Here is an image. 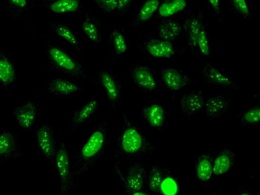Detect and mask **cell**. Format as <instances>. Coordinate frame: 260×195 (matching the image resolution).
<instances>
[{
    "mask_svg": "<svg viewBox=\"0 0 260 195\" xmlns=\"http://www.w3.org/2000/svg\"><path fill=\"white\" fill-rule=\"evenodd\" d=\"M161 75L166 85L172 90H178L189 82L186 75L174 69H165L162 71Z\"/></svg>",
    "mask_w": 260,
    "mask_h": 195,
    "instance_id": "6da1fadb",
    "label": "cell"
},
{
    "mask_svg": "<svg viewBox=\"0 0 260 195\" xmlns=\"http://www.w3.org/2000/svg\"><path fill=\"white\" fill-rule=\"evenodd\" d=\"M204 105L203 97L199 91H194L184 95L181 101L182 111L188 114L201 110Z\"/></svg>",
    "mask_w": 260,
    "mask_h": 195,
    "instance_id": "7a4b0ae2",
    "label": "cell"
},
{
    "mask_svg": "<svg viewBox=\"0 0 260 195\" xmlns=\"http://www.w3.org/2000/svg\"><path fill=\"white\" fill-rule=\"evenodd\" d=\"M149 52L155 57H170L174 54L170 42L158 40H152L146 45Z\"/></svg>",
    "mask_w": 260,
    "mask_h": 195,
    "instance_id": "3957f363",
    "label": "cell"
},
{
    "mask_svg": "<svg viewBox=\"0 0 260 195\" xmlns=\"http://www.w3.org/2000/svg\"><path fill=\"white\" fill-rule=\"evenodd\" d=\"M202 75L209 83L230 88L235 87V85L232 81L222 75L215 68L209 64L204 67L202 71Z\"/></svg>",
    "mask_w": 260,
    "mask_h": 195,
    "instance_id": "277c9868",
    "label": "cell"
},
{
    "mask_svg": "<svg viewBox=\"0 0 260 195\" xmlns=\"http://www.w3.org/2000/svg\"><path fill=\"white\" fill-rule=\"evenodd\" d=\"M36 110L32 103H28L19 107L16 111V115L19 125L25 128H29L33 124Z\"/></svg>",
    "mask_w": 260,
    "mask_h": 195,
    "instance_id": "5b68a950",
    "label": "cell"
},
{
    "mask_svg": "<svg viewBox=\"0 0 260 195\" xmlns=\"http://www.w3.org/2000/svg\"><path fill=\"white\" fill-rule=\"evenodd\" d=\"M122 145L125 151L129 153L135 152L141 146V137L135 129L129 128L123 134Z\"/></svg>",
    "mask_w": 260,
    "mask_h": 195,
    "instance_id": "8992f818",
    "label": "cell"
},
{
    "mask_svg": "<svg viewBox=\"0 0 260 195\" xmlns=\"http://www.w3.org/2000/svg\"><path fill=\"white\" fill-rule=\"evenodd\" d=\"M37 135L41 150L48 157H51L54 152L53 142L48 127L42 126L38 130Z\"/></svg>",
    "mask_w": 260,
    "mask_h": 195,
    "instance_id": "52a82bcc",
    "label": "cell"
},
{
    "mask_svg": "<svg viewBox=\"0 0 260 195\" xmlns=\"http://www.w3.org/2000/svg\"><path fill=\"white\" fill-rule=\"evenodd\" d=\"M228 105V101L221 96L211 98L206 104L207 114L210 117H218L226 110Z\"/></svg>",
    "mask_w": 260,
    "mask_h": 195,
    "instance_id": "ba28073f",
    "label": "cell"
},
{
    "mask_svg": "<svg viewBox=\"0 0 260 195\" xmlns=\"http://www.w3.org/2000/svg\"><path fill=\"white\" fill-rule=\"evenodd\" d=\"M202 26L200 19L196 17L190 18L185 22L184 27L191 46L194 47L197 45Z\"/></svg>",
    "mask_w": 260,
    "mask_h": 195,
    "instance_id": "9c48e42d",
    "label": "cell"
},
{
    "mask_svg": "<svg viewBox=\"0 0 260 195\" xmlns=\"http://www.w3.org/2000/svg\"><path fill=\"white\" fill-rule=\"evenodd\" d=\"M134 76L137 83L141 87L154 89L156 83L150 71L146 67H141L135 69Z\"/></svg>",
    "mask_w": 260,
    "mask_h": 195,
    "instance_id": "30bf717a",
    "label": "cell"
},
{
    "mask_svg": "<svg viewBox=\"0 0 260 195\" xmlns=\"http://www.w3.org/2000/svg\"><path fill=\"white\" fill-rule=\"evenodd\" d=\"M181 26L175 21L169 20L162 23L159 27V35L164 40L172 41L179 35Z\"/></svg>",
    "mask_w": 260,
    "mask_h": 195,
    "instance_id": "8fae6325",
    "label": "cell"
},
{
    "mask_svg": "<svg viewBox=\"0 0 260 195\" xmlns=\"http://www.w3.org/2000/svg\"><path fill=\"white\" fill-rule=\"evenodd\" d=\"M104 137L100 132H94L83 147L82 152L84 156L89 157L96 153L102 146Z\"/></svg>",
    "mask_w": 260,
    "mask_h": 195,
    "instance_id": "7c38bea8",
    "label": "cell"
},
{
    "mask_svg": "<svg viewBox=\"0 0 260 195\" xmlns=\"http://www.w3.org/2000/svg\"><path fill=\"white\" fill-rule=\"evenodd\" d=\"M144 115L148 122L153 126H161L164 121V112L161 106L152 105L144 110Z\"/></svg>",
    "mask_w": 260,
    "mask_h": 195,
    "instance_id": "4fadbf2b",
    "label": "cell"
},
{
    "mask_svg": "<svg viewBox=\"0 0 260 195\" xmlns=\"http://www.w3.org/2000/svg\"><path fill=\"white\" fill-rule=\"evenodd\" d=\"M56 163L61 179L64 181L69 175V164L68 153L64 147L57 152Z\"/></svg>",
    "mask_w": 260,
    "mask_h": 195,
    "instance_id": "5bb4252c",
    "label": "cell"
},
{
    "mask_svg": "<svg viewBox=\"0 0 260 195\" xmlns=\"http://www.w3.org/2000/svg\"><path fill=\"white\" fill-rule=\"evenodd\" d=\"M186 5V2L183 0L168 1L160 6L159 13L162 16H169L183 10Z\"/></svg>",
    "mask_w": 260,
    "mask_h": 195,
    "instance_id": "9a60e30c",
    "label": "cell"
},
{
    "mask_svg": "<svg viewBox=\"0 0 260 195\" xmlns=\"http://www.w3.org/2000/svg\"><path fill=\"white\" fill-rule=\"evenodd\" d=\"M143 178V169L141 166L136 165L129 170L127 181L132 189L138 190L142 186Z\"/></svg>",
    "mask_w": 260,
    "mask_h": 195,
    "instance_id": "2e32d148",
    "label": "cell"
},
{
    "mask_svg": "<svg viewBox=\"0 0 260 195\" xmlns=\"http://www.w3.org/2000/svg\"><path fill=\"white\" fill-rule=\"evenodd\" d=\"M49 52L54 60L61 67L68 70L75 68V64L71 58L59 49L53 48Z\"/></svg>",
    "mask_w": 260,
    "mask_h": 195,
    "instance_id": "e0dca14e",
    "label": "cell"
},
{
    "mask_svg": "<svg viewBox=\"0 0 260 195\" xmlns=\"http://www.w3.org/2000/svg\"><path fill=\"white\" fill-rule=\"evenodd\" d=\"M231 165V159L229 154L223 153L216 158L213 172L216 175H220L227 172Z\"/></svg>",
    "mask_w": 260,
    "mask_h": 195,
    "instance_id": "ac0fdd59",
    "label": "cell"
},
{
    "mask_svg": "<svg viewBox=\"0 0 260 195\" xmlns=\"http://www.w3.org/2000/svg\"><path fill=\"white\" fill-rule=\"evenodd\" d=\"M78 7V2L75 0H60L53 3L51 9L56 13H63L76 11Z\"/></svg>",
    "mask_w": 260,
    "mask_h": 195,
    "instance_id": "d6986e66",
    "label": "cell"
},
{
    "mask_svg": "<svg viewBox=\"0 0 260 195\" xmlns=\"http://www.w3.org/2000/svg\"><path fill=\"white\" fill-rule=\"evenodd\" d=\"M212 172V167L210 160L205 157L201 158L197 166L198 178L202 181H207L210 178Z\"/></svg>",
    "mask_w": 260,
    "mask_h": 195,
    "instance_id": "ffe728a7",
    "label": "cell"
},
{
    "mask_svg": "<svg viewBox=\"0 0 260 195\" xmlns=\"http://www.w3.org/2000/svg\"><path fill=\"white\" fill-rule=\"evenodd\" d=\"M52 87L55 91L63 94H68L78 90V87L75 84L61 79L54 81L52 83Z\"/></svg>",
    "mask_w": 260,
    "mask_h": 195,
    "instance_id": "44dd1931",
    "label": "cell"
},
{
    "mask_svg": "<svg viewBox=\"0 0 260 195\" xmlns=\"http://www.w3.org/2000/svg\"><path fill=\"white\" fill-rule=\"evenodd\" d=\"M14 146V140L10 133L5 132L0 135V154H10Z\"/></svg>",
    "mask_w": 260,
    "mask_h": 195,
    "instance_id": "7402d4cb",
    "label": "cell"
},
{
    "mask_svg": "<svg viewBox=\"0 0 260 195\" xmlns=\"http://www.w3.org/2000/svg\"><path fill=\"white\" fill-rule=\"evenodd\" d=\"M14 77L12 64L7 60H0V79L5 83L11 82Z\"/></svg>",
    "mask_w": 260,
    "mask_h": 195,
    "instance_id": "603a6c76",
    "label": "cell"
},
{
    "mask_svg": "<svg viewBox=\"0 0 260 195\" xmlns=\"http://www.w3.org/2000/svg\"><path fill=\"white\" fill-rule=\"evenodd\" d=\"M101 79L104 86L107 89L109 98L115 100L117 97V91L113 80L106 73L102 74Z\"/></svg>",
    "mask_w": 260,
    "mask_h": 195,
    "instance_id": "cb8c5ba5",
    "label": "cell"
},
{
    "mask_svg": "<svg viewBox=\"0 0 260 195\" xmlns=\"http://www.w3.org/2000/svg\"><path fill=\"white\" fill-rule=\"evenodd\" d=\"M159 4L157 0L147 1L141 8L139 17L142 21H146L150 18L156 10Z\"/></svg>",
    "mask_w": 260,
    "mask_h": 195,
    "instance_id": "d4e9b609",
    "label": "cell"
},
{
    "mask_svg": "<svg viewBox=\"0 0 260 195\" xmlns=\"http://www.w3.org/2000/svg\"><path fill=\"white\" fill-rule=\"evenodd\" d=\"M97 105L96 101L92 100L87 104L78 114L76 122L81 123L86 119L95 110Z\"/></svg>",
    "mask_w": 260,
    "mask_h": 195,
    "instance_id": "484cf974",
    "label": "cell"
},
{
    "mask_svg": "<svg viewBox=\"0 0 260 195\" xmlns=\"http://www.w3.org/2000/svg\"><path fill=\"white\" fill-rule=\"evenodd\" d=\"M150 175V188L155 192L159 191L162 183L161 176L159 171L156 168H153Z\"/></svg>",
    "mask_w": 260,
    "mask_h": 195,
    "instance_id": "4316f807",
    "label": "cell"
},
{
    "mask_svg": "<svg viewBox=\"0 0 260 195\" xmlns=\"http://www.w3.org/2000/svg\"><path fill=\"white\" fill-rule=\"evenodd\" d=\"M112 36L116 52L118 54L122 53L126 49L124 37L120 33L117 31L113 32Z\"/></svg>",
    "mask_w": 260,
    "mask_h": 195,
    "instance_id": "83f0119b",
    "label": "cell"
},
{
    "mask_svg": "<svg viewBox=\"0 0 260 195\" xmlns=\"http://www.w3.org/2000/svg\"><path fill=\"white\" fill-rule=\"evenodd\" d=\"M197 44H198L201 52L204 55H208L209 53V48L208 42V39L205 30L202 26L199 34Z\"/></svg>",
    "mask_w": 260,
    "mask_h": 195,
    "instance_id": "f1b7e54d",
    "label": "cell"
},
{
    "mask_svg": "<svg viewBox=\"0 0 260 195\" xmlns=\"http://www.w3.org/2000/svg\"><path fill=\"white\" fill-rule=\"evenodd\" d=\"M84 32L92 40L96 41L98 39V34L95 25L88 21H85L82 25Z\"/></svg>",
    "mask_w": 260,
    "mask_h": 195,
    "instance_id": "f546056e",
    "label": "cell"
},
{
    "mask_svg": "<svg viewBox=\"0 0 260 195\" xmlns=\"http://www.w3.org/2000/svg\"><path fill=\"white\" fill-rule=\"evenodd\" d=\"M161 188L167 195H174L177 190L175 182L171 178H167L162 182Z\"/></svg>",
    "mask_w": 260,
    "mask_h": 195,
    "instance_id": "4dcf8cb0",
    "label": "cell"
},
{
    "mask_svg": "<svg viewBox=\"0 0 260 195\" xmlns=\"http://www.w3.org/2000/svg\"><path fill=\"white\" fill-rule=\"evenodd\" d=\"M56 32L58 35L65 38L71 44L75 45L77 43V40L75 36L67 27L60 26L57 27Z\"/></svg>",
    "mask_w": 260,
    "mask_h": 195,
    "instance_id": "1f68e13d",
    "label": "cell"
},
{
    "mask_svg": "<svg viewBox=\"0 0 260 195\" xmlns=\"http://www.w3.org/2000/svg\"><path fill=\"white\" fill-rule=\"evenodd\" d=\"M244 119L250 123H254L260 120V109L259 108L252 109L243 115Z\"/></svg>",
    "mask_w": 260,
    "mask_h": 195,
    "instance_id": "d6a6232c",
    "label": "cell"
},
{
    "mask_svg": "<svg viewBox=\"0 0 260 195\" xmlns=\"http://www.w3.org/2000/svg\"><path fill=\"white\" fill-rule=\"evenodd\" d=\"M95 2L100 7L109 12L117 7V1L96 0Z\"/></svg>",
    "mask_w": 260,
    "mask_h": 195,
    "instance_id": "836d02e7",
    "label": "cell"
},
{
    "mask_svg": "<svg viewBox=\"0 0 260 195\" xmlns=\"http://www.w3.org/2000/svg\"><path fill=\"white\" fill-rule=\"evenodd\" d=\"M234 7L241 13L245 15H249V12L243 0H234L232 2Z\"/></svg>",
    "mask_w": 260,
    "mask_h": 195,
    "instance_id": "e575fe53",
    "label": "cell"
},
{
    "mask_svg": "<svg viewBox=\"0 0 260 195\" xmlns=\"http://www.w3.org/2000/svg\"><path fill=\"white\" fill-rule=\"evenodd\" d=\"M210 3L212 5V7H213L214 9L216 11L217 13H220V8H219V5L218 1L217 0H210Z\"/></svg>",
    "mask_w": 260,
    "mask_h": 195,
    "instance_id": "d590c367",
    "label": "cell"
},
{
    "mask_svg": "<svg viewBox=\"0 0 260 195\" xmlns=\"http://www.w3.org/2000/svg\"><path fill=\"white\" fill-rule=\"evenodd\" d=\"M130 1H117V8L118 9H121L124 8L128 3Z\"/></svg>",
    "mask_w": 260,
    "mask_h": 195,
    "instance_id": "8d00e7d4",
    "label": "cell"
},
{
    "mask_svg": "<svg viewBox=\"0 0 260 195\" xmlns=\"http://www.w3.org/2000/svg\"><path fill=\"white\" fill-rule=\"evenodd\" d=\"M11 2L14 4L20 7H24L26 4V2L24 0H13Z\"/></svg>",
    "mask_w": 260,
    "mask_h": 195,
    "instance_id": "74e56055",
    "label": "cell"
},
{
    "mask_svg": "<svg viewBox=\"0 0 260 195\" xmlns=\"http://www.w3.org/2000/svg\"><path fill=\"white\" fill-rule=\"evenodd\" d=\"M133 195H146V194H145L143 193H142V192H136L134 193Z\"/></svg>",
    "mask_w": 260,
    "mask_h": 195,
    "instance_id": "f35d334b",
    "label": "cell"
},
{
    "mask_svg": "<svg viewBox=\"0 0 260 195\" xmlns=\"http://www.w3.org/2000/svg\"><path fill=\"white\" fill-rule=\"evenodd\" d=\"M241 195H249V194L244 193V194H242Z\"/></svg>",
    "mask_w": 260,
    "mask_h": 195,
    "instance_id": "ab89813d",
    "label": "cell"
}]
</instances>
